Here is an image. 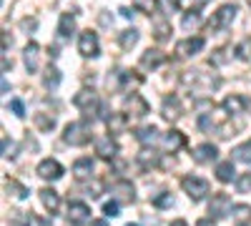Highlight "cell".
Instances as JSON below:
<instances>
[{
	"mask_svg": "<svg viewBox=\"0 0 251 226\" xmlns=\"http://www.w3.org/2000/svg\"><path fill=\"white\" fill-rule=\"evenodd\" d=\"M236 13H239V8H236L234 3H226V5H221V8L214 13V18L208 20V30H226L228 25L234 23Z\"/></svg>",
	"mask_w": 251,
	"mask_h": 226,
	"instance_id": "6da1fadb",
	"label": "cell"
},
{
	"mask_svg": "<svg viewBox=\"0 0 251 226\" xmlns=\"http://www.w3.org/2000/svg\"><path fill=\"white\" fill-rule=\"evenodd\" d=\"M73 103L86 113L88 118L96 113V111H103V106H100V100H98V96L93 93V91H88V88H83L80 93H75V98H73Z\"/></svg>",
	"mask_w": 251,
	"mask_h": 226,
	"instance_id": "7a4b0ae2",
	"label": "cell"
},
{
	"mask_svg": "<svg viewBox=\"0 0 251 226\" xmlns=\"http://www.w3.org/2000/svg\"><path fill=\"white\" fill-rule=\"evenodd\" d=\"M186 83H191L199 93H211L219 86V78L203 71H194V75H186Z\"/></svg>",
	"mask_w": 251,
	"mask_h": 226,
	"instance_id": "3957f363",
	"label": "cell"
},
{
	"mask_svg": "<svg viewBox=\"0 0 251 226\" xmlns=\"http://www.w3.org/2000/svg\"><path fill=\"white\" fill-rule=\"evenodd\" d=\"M181 186L188 194V199H194V201H201L208 194V181L206 178H199V176H186L181 181Z\"/></svg>",
	"mask_w": 251,
	"mask_h": 226,
	"instance_id": "277c9868",
	"label": "cell"
},
{
	"mask_svg": "<svg viewBox=\"0 0 251 226\" xmlns=\"http://www.w3.org/2000/svg\"><path fill=\"white\" fill-rule=\"evenodd\" d=\"M63 141L71 143V146H86V143L91 141V133L83 123H68L66 133H63Z\"/></svg>",
	"mask_w": 251,
	"mask_h": 226,
	"instance_id": "5b68a950",
	"label": "cell"
},
{
	"mask_svg": "<svg viewBox=\"0 0 251 226\" xmlns=\"http://www.w3.org/2000/svg\"><path fill=\"white\" fill-rule=\"evenodd\" d=\"M78 50L86 58H96L98 55V35L93 30H83L78 38Z\"/></svg>",
	"mask_w": 251,
	"mask_h": 226,
	"instance_id": "8992f818",
	"label": "cell"
},
{
	"mask_svg": "<svg viewBox=\"0 0 251 226\" xmlns=\"http://www.w3.org/2000/svg\"><path fill=\"white\" fill-rule=\"evenodd\" d=\"M208 214L214 219H224L226 214H231V199L226 194H214L211 196V203H208Z\"/></svg>",
	"mask_w": 251,
	"mask_h": 226,
	"instance_id": "52a82bcc",
	"label": "cell"
},
{
	"mask_svg": "<svg viewBox=\"0 0 251 226\" xmlns=\"http://www.w3.org/2000/svg\"><path fill=\"white\" fill-rule=\"evenodd\" d=\"M68 221H71L73 226L88 224V221H91V209H88L83 201H71V206H68Z\"/></svg>",
	"mask_w": 251,
	"mask_h": 226,
	"instance_id": "ba28073f",
	"label": "cell"
},
{
	"mask_svg": "<svg viewBox=\"0 0 251 226\" xmlns=\"http://www.w3.org/2000/svg\"><path fill=\"white\" fill-rule=\"evenodd\" d=\"M38 176L46 178V181H58L63 176V166L55 158H46V161L38 163Z\"/></svg>",
	"mask_w": 251,
	"mask_h": 226,
	"instance_id": "9c48e42d",
	"label": "cell"
},
{
	"mask_svg": "<svg viewBox=\"0 0 251 226\" xmlns=\"http://www.w3.org/2000/svg\"><path fill=\"white\" fill-rule=\"evenodd\" d=\"M126 113H131V116H136V118H141V116H146L149 113V103H146V98L143 96H138V93H131L128 98H126Z\"/></svg>",
	"mask_w": 251,
	"mask_h": 226,
	"instance_id": "30bf717a",
	"label": "cell"
},
{
	"mask_svg": "<svg viewBox=\"0 0 251 226\" xmlns=\"http://www.w3.org/2000/svg\"><path fill=\"white\" fill-rule=\"evenodd\" d=\"M201 48H203V38L196 35V38H186V40H181V43L176 46V53H178L181 58H188V55H196Z\"/></svg>",
	"mask_w": 251,
	"mask_h": 226,
	"instance_id": "8fae6325",
	"label": "cell"
},
{
	"mask_svg": "<svg viewBox=\"0 0 251 226\" xmlns=\"http://www.w3.org/2000/svg\"><path fill=\"white\" fill-rule=\"evenodd\" d=\"M111 194L116 196L118 203H131L136 196H133V186H131V181H118L111 186Z\"/></svg>",
	"mask_w": 251,
	"mask_h": 226,
	"instance_id": "7c38bea8",
	"label": "cell"
},
{
	"mask_svg": "<svg viewBox=\"0 0 251 226\" xmlns=\"http://www.w3.org/2000/svg\"><path fill=\"white\" fill-rule=\"evenodd\" d=\"M161 113H163V118H169V121H178V118H181V100H178L176 96L163 98Z\"/></svg>",
	"mask_w": 251,
	"mask_h": 226,
	"instance_id": "4fadbf2b",
	"label": "cell"
},
{
	"mask_svg": "<svg viewBox=\"0 0 251 226\" xmlns=\"http://www.w3.org/2000/svg\"><path fill=\"white\" fill-rule=\"evenodd\" d=\"M166 60V55L161 53V50H156V48H149L143 53V58H141V68H146V71H153V68H158L161 63Z\"/></svg>",
	"mask_w": 251,
	"mask_h": 226,
	"instance_id": "5bb4252c",
	"label": "cell"
},
{
	"mask_svg": "<svg viewBox=\"0 0 251 226\" xmlns=\"http://www.w3.org/2000/svg\"><path fill=\"white\" fill-rule=\"evenodd\" d=\"M216 146L214 143H201V146L194 151V161L196 163H211V161H216Z\"/></svg>",
	"mask_w": 251,
	"mask_h": 226,
	"instance_id": "9a60e30c",
	"label": "cell"
},
{
	"mask_svg": "<svg viewBox=\"0 0 251 226\" xmlns=\"http://www.w3.org/2000/svg\"><path fill=\"white\" fill-rule=\"evenodd\" d=\"M116 143L111 141V136H100L98 141H96V153L100 156V158H113L116 156Z\"/></svg>",
	"mask_w": 251,
	"mask_h": 226,
	"instance_id": "2e32d148",
	"label": "cell"
},
{
	"mask_svg": "<svg viewBox=\"0 0 251 226\" xmlns=\"http://www.w3.org/2000/svg\"><path fill=\"white\" fill-rule=\"evenodd\" d=\"M40 201H43V206H46L50 214H55L58 206H60V199H58V194H55L53 189H40Z\"/></svg>",
	"mask_w": 251,
	"mask_h": 226,
	"instance_id": "e0dca14e",
	"label": "cell"
},
{
	"mask_svg": "<svg viewBox=\"0 0 251 226\" xmlns=\"http://www.w3.org/2000/svg\"><path fill=\"white\" fill-rule=\"evenodd\" d=\"M183 143H186V136H183L181 131H169V133H166V138H163V146L169 149L171 153H174V151H178V149L183 146Z\"/></svg>",
	"mask_w": 251,
	"mask_h": 226,
	"instance_id": "ac0fdd59",
	"label": "cell"
},
{
	"mask_svg": "<svg viewBox=\"0 0 251 226\" xmlns=\"http://www.w3.org/2000/svg\"><path fill=\"white\" fill-rule=\"evenodd\" d=\"M38 60H40V48H38V43H28V46H25V66H28L30 73L38 71Z\"/></svg>",
	"mask_w": 251,
	"mask_h": 226,
	"instance_id": "d6986e66",
	"label": "cell"
},
{
	"mask_svg": "<svg viewBox=\"0 0 251 226\" xmlns=\"http://www.w3.org/2000/svg\"><path fill=\"white\" fill-rule=\"evenodd\" d=\"M231 211H234V224L236 226H246L251 221V206L249 203H236Z\"/></svg>",
	"mask_w": 251,
	"mask_h": 226,
	"instance_id": "ffe728a7",
	"label": "cell"
},
{
	"mask_svg": "<svg viewBox=\"0 0 251 226\" xmlns=\"http://www.w3.org/2000/svg\"><path fill=\"white\" fill-rule=\"evenodd\" d=\"M91 171H93L91 158H78V161L73 163V174H75V178H78V181L88 178V176H91Z\"/></svg>",
	"mask_w": 251,
	"mask_h": 226,
	"instance_id": "44dd1931",
	"label": "cell"
},
{
	"mask_svg": "<svg viewBox=\"0 0 251 226\" xmlns=\"http://www.w3.org/2000/svg\"><path fill=\"white\" fill-rule=\"evenodd\" d=\"M224 108H226L228 113L239 116V113H244V108H246V100H244L241 96H228V98L224 100Z\"/></svg>",
	"mask_w": 251,
	"mask_h": 226,
	"instance_id": "7402d4cb",
	"label": "cell"
},
{
	"mask_svg": "<svg viewBox=\"0 0 251 226\" xmlns=\"http://www.w3.org/2000/svg\"><path fill=\"white\" fill-rule=\"evenodd\" d=\"M73 30H75V18H73L71 13H63V15H60V25H58V33H60L63 38H68Z\"/></svg>",
	"mask_w": 251,
	"mask_h": 226,
	"instance_id": "603a6c76",
	"label": "cell"
},
{
	"mask_svg": "<svg viewBox=\"0 0 251 226\" xmlns=\"http://www.w3.org/2000/svg\"><path fill=\"white\" fill-rule=\"evenodd\" d=\"M126 126H128V118H126L123 113H111L108 116V131L111 133H121Z\"/></svg>",
	"mask_w": 251,
	"mask_h": 226,
	"instance_id": "cb8c5ba5",
	"label": "cell"
},
{
	"mask_svg": "<svg viewBox=\"0 0 251 226\" xmlns=\"http://www.w3.org/2000/svg\"><path fill=\"white\" fill-rule=\"evenodd\" d=\"M5 191H10L15 199H28V194H30L23 183H18V181H13V178H5Z\"/></svg>",
	"mask_w": 251,
	"mask_h": 226,
	"instance_id": "d4e9b609",
	"label": "cell"
},
{
	"mask_svg": "<svg viewBox=\"0 0 251 226\" xmlns=\"http://www.w3.org/2000/svg\"><path fill=\"white\" fill-rule=\"evenodd\" d=\"M35 126H38L40 131L50 133V131L55 128V118H53V116H48V113H35Z\"/></svg>",
	"mask_w": 251,
	"mask_h": 226,
	"instance_id": "484cf974",
	"label": "cell"
},
{
	"mask_svg": "<svg viewBox=\"0 0 251 226\" xmlns=\"http://www.w3.org/2000/svg\"><path fill=\"white\" fill-rule=\"evenodd\" d=\"M216 178L219 181H231L234 178V163L231 161H224V163H219V166H216Z\"/></svg>",
	"mask_w": 251,
	"mask_h": 226,
	"instance_id": "4316f807",
	"label": "cell"
},
{
	"mask_svg": "<svg viewBox=\"0 0 251 226\" xmlns=\"http://www.w3.org/2000/svg\"><path fill=\"white\" fill-rule=\"evenodd\" d=\"M136 43H138V30L131 28V30H123V33H121V48H123V50H131Z\"/></svg>",
	"mask_w": 251,
	"mask_h": 226,
	"instance_id": "83f0119b",
	"label": "cell"
},
{
	"mask_svg": "<svg viewBox=\"0 0 251 226\" xmlns=\"http://www.w3.org/2000/svg\"><path fill=\"white\" fill-rule=\"evenodd\" d=\"M138 141L141 143H153L156 138H158V128L156 126H143V128H138Z\"/></svg>",
	"mask_w": 251,
	"mask_h": 226,
	"instance_id": "f1b7e54d",
	"label": "cell"
},
{
	"mask_svg": "<svg viewBox=\"0 0 251 226\" xmlns=\"http://www.w3.org/2000/svg\"><path fill=\"white\" fill-rule=\"evenodd\" d=\"M138 161H141L143 169H151V166H156V163H158V153H156V151H149V149H143V151L138 153Z\"/></svg>",
	"mask_w": 251,
	"mask_h": 226,
	"instance_id": "f546056e",
	"label": "cell"
},
{
	"mask_svg": "<svg viewBox=\"0 0 251 226\" xmlns=\"http://www.w3.org/2000/svg\"><path fill=\"white\" fill-rule=\"evenodd\" d=\"M234 158L241 161V163H251V141L249 143H241V146L234 149Z\"/></svg>",
	"mask_w": 251,
	"mask_h": 226,
	"instance_id": "4dcf8cb0",
	"label": "cell"
},
{
	"mask_svg": "<svg viewBox=\"0 0 251 226\" xmlns=\"http://www.w3.org/2000/svg\"><path fill=\"white\" fill-rule=\"evenodd\" d=\"M156 33V40H166V38H169V33H171V25H169V20H166V18H158L156 20V28H153Z\"/></svg>",
	"mask_w": 251,
	"mask_h": 226,
	"instance_id": "1f68e13d",
	"label": "cell"
},
{
	"mask_svg": "<svg viewBox=\"0 0 251 226\" xmlns=\"http://www.w3.org/2000/svg\"><path fill=\"white\" fill-rule=\"evenodd\" d=\"M133 8L151 15V13H156V8H158V0H133Z\"/></svg>",
	"mask_w": 251,
	"mask_h": 226,
	"instance_id": "d6a6232c",
	"label": "cell"
},
{
	"mask_svg": "<svg viewBox=\"0 0 251 226\" xmlns=\"http://www.w3.org/2000/svg\"><path fill=\"white\" fill-rule=\"evenodd\" d=\"M58 83H60V71L58 68H48L46 71V86L48 88H58Z\"/></svg>",
	"mask_w": 251,
	"mask_h": 226,
	"instance_id": "836d02e7",
	"label": "cell"
},
{
	"mask_svg": "<svg viewBox=\"0 0 251 226\" xmlns=\"http://www.w3.org/2000/svg\"><path fill=\"white\" fill-rule=\"evenodd\" d=\"M10 226H30V216L23 211H10Z\"/></svg>",
	"mask_w": 251,
	"mask_h": 226,
	"instance_id": "e575fe53",
	"label": "cell"
},
{
	"mask_svg": "<svg viewBox=\"0 0 251 226\" xmlns=\"http://www.w3.org/2000/svg\"><path fill=\"white\" fill-rule=\"evenodd\" d=\"M236 53H239V58H244V60H251V38L241 40V46L236 48Z\"/></svg>",
	"mask_w": 251,
	"mask_h": 226,
	"instance_id": "d590c367",
	"label": "cell"
},
{
	"mask_svg": "<svg viewBox=\"0 0 251 226\" xmlns=\"http://www.w3.org/2000/svg\"><path fill=\"white\" fill-rule=\"evenodd\" d=\"M236 189H239V194H249V191H251V174H244V176L236 181Z\"/></svg>",
	"mask_w": 251,
	"mask_h": 226,
	"instance_id": "8d00e7d4",
	"label": "cell"
},
{
	"mask_svg": "<svg viewBox=\"0 0 251 226\" xmlns=\"http://www.w3.org/2000/svg\"><path fill=\"white\" fill-rule=\"evenodd\" d=\"M8 108H10L15 116H20V118L25 116V106H23V100H20V98H13L10 103H8Z\"/></svg>",
	"mask_w": 251,
	"mask_h": 226,
	"instance_id": "74e56055",
	"label": "cell"
},
{
	"mask_svg": "<svg viewBox=\"0 0 251 226\" xmlns=\"http://www.w3.org/2000/svg\"><path fill=\"white\" fill-rule=\"evenodd\" d=\"M208 3V0H178V5H183V8H191V13H196L199 8H203Z\"/></svg>",
	"mask_w": 251,
	"mask_h": 226,
	"instance_id": "f35d334b",
	"label": "cell"
},
{
	"mask_svg": "<svg viewBox=\"0 0 251 226\" xmlns=\"http://www.w3.org/2000/svg\"><path fill=\"white\" fill-rule=\"evenodd\" d=\"M103 214H106V216H118V201L113 199V201L103 203Z\"/></svg>",
	"mask_w": 251,
	"mask_h": 226,
	"instance_id": "ab89813d",
	"label": "cell"
},
{
	"mask_svg": "<svg viewBox=\"0 0 251 226\" xmlns=\"http://www.w3.org/2000/svg\"><path fill=\"white\" fill-rule=\"evenodd\" d=\"M153 203H156V206H161V209H166V206H174V196H171V194H163V196H158Z\"/></svg>",
	"mask_w": 251,
	"mask_h": 226,
	"instance_id": "60d3db41",
	"label": "cell"
},
{
	"mask_svg": "<svg viewBox=\"0 0 251 226\" xmlns=\"http://www.w3.org/2000/svg\"><path fill=\"white\" fill-rule=\"evenodd\" d=\"M199 23H201V18H199L196 13H194V15H186V18H183V28H186V30H188V28H196Z\"/></svg>",
	"mask_w": 251,
	"mask_h": 226,
	"instance_id": "b9f144b4",
	"label": "cell"
},
{
	"mask_svg": "<svg viewBox=\"0 0 251 226\" xmlns=\"http://www.w3.org/2000/svg\"><path fill=\"white\" fill-rule=\"evenodd\" d=\"M13 149H15V146L8 141V136L3 133V156H5V158H13V156H15V153H13Z\"/></svg>",
	"mask_w": 251,
	"mask_h": 226,
	"instance_id": "7bdbcfd3",
	"label": "cell"
},
{
	"mask_svg": "<svg viewBox=\"0 0 251 226\" xmlns=\"http://www.w3.org/2000/svg\"><path fill=\"white\" fill-rule=\"evenodd\" d=\"M20 25H23L25 30H33V28H35L38 23H35V20H23V23H20Z\"/></svg>",
	"mask_w": 251,
	"mask_h": 226,
	"instance_id": "ee69618b",
	"label": "cell"
},
{
	"mask_svg": "<svg viewBox=\"0 0 251 226\" xmlns=\"http://www.w3.org/2000/svg\"><path fill=\"white\" fill-rule=\"evenodd\" d=\"M121 15H123V18H133V13H131V8H121Z\"/></svg>",
	"mask_w": 251,
	"mask_h": 226,
	"instance_id": "f6af8a7d",
	"label": "cell"
},
{
	"mask_svg": "<svg viewBox=\"0 0 251 226\" xmlns=\"http://www.w3.org/2000/svg\"><path fill=\"white\" fill-rule=\"evenodd\" d=\"M196 226H214V221H211V219H201Z\"/></svg>",
	"mask_w": 251,
	"mask_h": 226,
	"instance_id": "bcb514c9",
	"label": "cell"
},
{
	"mask_svg": "<svg viewBox=\"0 0 251 226\" xmlns=\"http://www.w3.org/2000/svg\"><path fill=\"white\" fill-rule=\"evenodd\" d=\"M171 226H188L183 219H176V221H171Z\"/></svg>",
	"mask_w": 251,
	"mask_h": 226,
	"instance_id": "7dc6e473",
	"label": "cell"
},
{
	"mask_svg": "<svg viewBox=\"0 0 251 226\" xmlns=\"http://www.w3.org/2000/svg\"><path fill=\"white\" fill-rule=\"evenodd\" d=\"M91 226H108V221H103V219H100V221H93Z\"/></svg>",
	"mask_w": 251,
	"mask_h": 226,
	"instance_id": "c3c4849f",
	"label": "cell"
},
{
	"mask_svg": "<svg viewBox=\"0 0 251 226\" xmlns=\"http://www.w3.org/2000/svg\"><path fill=\"white\" fill-rule=\"evenodd\" d=\"M128 226H138V224H128Z\"/></svg>",
	"mask_w": 251,
	"mask_h": 226,
	"instance_id": "681fc988",
	"label": "cell"
},
{
	"mask_svg": "<svg viewBox=\"0 0 251 226\" xmlns=\"http://www.w3.org/2000/svg\"><path fill=\"white\" fill-rule=\"evenodd\" d=\"M249 5H251V0H249Z\"/></svg>",
	"mask_w": 251,
	"mask_h": 226,
	"instance_id": "f907efd6",
	"label": "cell"
}]
</instances>
